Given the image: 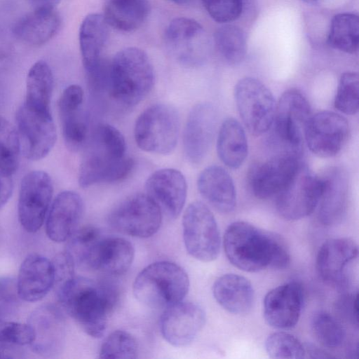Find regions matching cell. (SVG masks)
Returning <instances> with one entry per match:
<instances>
[{
  "label": "cell",
  "instance_id": "33",
  "mask_svg": "<svg viewBox=\"0 0 359 359\" xmlns=\"http://www.w3.org/2000/svg\"><path fill=\"white\" fill-rule=\"evenodd\" d=\"M149 12L148 0H107L103 16L109 26L130 32L143 24Z\"/></svg>",
  "mask_w": 359,
  "mask_h": 359
},
{
  "label": "cell",
  "instance_id": "7",
  "mask_svg": "<svg viewBox=\"0 0 359 359\" xmlns=\"http://www.w3.org/2000/svg\"><path fill=\"white\" fill-rule=\"evenodd\" d=\"M311 116L309 102L302 92L293 88L281 95L272 123L276 141L283 149L281 153L301 156L305 127Z\"/></svg>",
  "mask_w": 359,
  "mask_h": 359
},
{
  "label": "cell",
  "instance_id": "35",
  "mask_svg": "<svg viewBox=\"0 0 359 359\" xmlns=\"http://www.w3.org/2000/svg\"><path fill=\"white\" fill-rule=\"evenodd\" d=\"M328 43L334 48L346 53L357 52L359 44V20L353 13L334 16L328 34Z\"/></svg>",
  "mask_w": 359,
  "mask_h": 359
},
{
  "label": "cell",
  "instance_id": "21",
  "mask_svg": "<svg viewBox=\"0 0 359 359\" xmlns=\"http://www.w3.org/2000/svg\"><path fill=\"white\" fill-rule=\"evenodd\" d=\"M83 90L73 84L62 92L59 101V113L62 135L67 147L72 151L83 149L88 138V128L82 111Z\"/></svg>",
  "mask_w": 359,
  "mask_h": 359
},
{
  "label": "cell",
  "instance_id": "2",
  "mask_svg": "<svg viewBox=\"0 0 359 359\" xmlns=\"http://www.w3.org/2000/svg\"><path fill=\"white\" fill-rule=\"evenodd\" d=\"M57 296L62 307L82 330L99 338L107 330L118 294L111 283L74 276L57 286Z\"/></svg>",
  "mask_w": 359,
  "mask_h": 359
},
{
  "label": "cell",
  "instance_id": "3",
  "mask_svg": "<svg viewBox=\"0 0 359 359\" xmlns=\"http://www.w3.org/2000/svg\"><path fill=\"white\" fill-rule=\"evenodd\" d=\"M83 148L79 171V183L83 188L121 182L134 168L133 159L126 155L124 137L108 123L98 124Z\"/></svg>",
  "mask_w": 359,
  "mask_h": 359
},
{
  "label": "cell",
  "instance_id": "8",
  "mask_svg": "<svg viewBox=\"0 0 359 359\" xmlns=\"http://www.w3.org/2000/svg\"><path fill=\"white\" fill-rule=\"evenodd\" d=\"M183 240L187 252L197 260L209 262L217 258L221 245L214 215L202 202L189 205L182 218Z\"/></svg>",
  "mask_w": 359,
  "mask_h": 359
},
{
  "label": "cell",
  "instance_id": "39",
  "mask_svg": "<svg viewBox=\"0 0 359 359\" xmlns=\"http://www.w3.org/2000/svg\"><path fill=\"white\" fill-rule=\"evenodd\" d=\"M311 325L316 339L325 347H339L345 339V331L341 324L327 312L320 311L315 313Z\"/></svg>",
  "mask_w": 359,
  "mask_h": 359
},
{
  "label": "cell",
  "instance_id": "34",
  "mask_svg": "<svg viewBox=\"0 0 359 359\" xmlns=\"http://www.w3.org/2000/svg\"><path fill=\"white\" fill-rule=\"evenodd\" d=\"M53 88V76L48 64L43 60L36 62L27 74L24 104L36 111L50 112Z\"/></svg>",
  "mask_w": 359,
  "mask_h": 359
},
{
  "label": "cell",
  "instance_id": "17",
  "mask_svg": "<svg viewBox=\"0 0 359 359\" xmlns=\"http://www.w3.org/2000/svg\"><path fill=\"white\" fill-rule=\"evenodd\" d=\"M218 114L211 103L195 105L189 114L183 134L184 150L187 158L194 164L206 156L214 140Z\"/></svg>",
  "mask_w": 359,
  "mask_h": 359
},
{
  "label": "cell",
  "instance_id": "25",
  "mask_svg": "<svg viewBox=\"0 0 359 359\" xmlns=\"http://www.w3.org/2000/svg\"><path fill=\"white\" fill-rule=\"evenodd\" d=\"M165 39L175 46H184L179 55L181 62L189 65H199L206 57L208 43L203 27L196 20L177 18L168 25Z\"/></svg>",
  "mask_w": 359,
  "mask_h": 359
},
{
  "label": "cell",
  "instance_id": "28",
  "mask_svg": "<svg viewBox=\"0 0 359 359\" xmlns=\"http://www.w3.org/2000/svg\"><path fill=\"white\" fill-rule=\"evenodd\" d=\"M134 257V247L128 240L103 235L96 247L91 270L111 276L121 275L130 267Z\"/></svg>",
  "mask_w": 359,
  "mask_h": 359
},
{
  "label": "cell",
  "instance_id": "43",
  "mask_svg": "<svg viewBox=\"0 0 359 359\" xmlns=\"http://www.w3.org/2000/svg\"><path fill=\"white\" fill-rule=\"evenodd\" d=\"M359 78L356 72L344 73L339 80L334 98V107L338 111L353 115L358 111Z\"/></svg>",
  "mask_w": 359,
  "mask_h": 359
},
{
  "label": "cell",
  "instance_id": "27",
  "mask_svg": "<svg viewBox=\"0 0 359 359\" xmlns=\"http://www.w3.org/2000/svg\"><path fill=\"white\" fill-rule=\"evenodd\" d=\"M197 187L203 198L217 211L232 212L236 204V192L233 181L223 168L211 165L199 175Z\"/></svg>",
  "mask_w": 359,
  "mask_h": 359
},
{
  "label": "cell",
  "instance_id": "12",
  "mask_svg": "<svg viewBox=\"0 0 359 359\" xmlns=\"http://www.w3.org/2000/svg\"><path fill=\"white\" fill-rule=\"evenodd\" d=\"M21 151L29 160L46 157L56 141V129L50 112L32 109L25 104L16 112Z\"/></svg>",
  "mask_w": 359,
  "mask_h": 359
},
{
  "label": "cell",
  "instance_id": "41",
  "mask_svg": "<svg viewBox=\"0 0 359 359\" xmlns=\"http://www.w3.org/2000/svg\"><path fill=\"white\" fill-rule=\"evenodd\" d=\"M34 333L29 324L0 320V358H9L11 349L31 345Z\"/></svg>",
  "mask_w": 359,
  "mask_h": 359
},
{
  "label": "cell",
  "instance_id": "49",
  "mask_svg": "<svg viewBox=\"0 0 359 359\" xmlns=\"http://www.w3.org/2000/svg\"><path fill=\"white\" fill-rule=\"evenodd\" d=\"M304 1L306 2H308V3H314V2L317 1L318 0H304Z\"/></svg>",
  "mask_w": 359,
  "mask_h": 359
},
{
  "label": "cell",
  "instance_id": "24",
  "mask_svg": "<svg viewBox=\"0 0 359 359\" xmlns=\"http://www.w3.org/2000/svg\"><path fill=\"white\" fill-rule=\"evenodd\" d=\"M55 284L53 262L39 254L27 256L20 266L16 283L17 293L25 302L43 299Z\"/></svg>",
  "mask_w": 359,
  "mask_h": 359
},
{
  "label": "cell",
  "instance_id": "16",
  "mask_svg": "<svg viewBox=\"0 0 359 359\" xmlns=\"http://www.w3.org/2000/svg\"><path fill=\"white\" fill-rule=\"evenodd\" d=\"M300 157L280 153L255 165L248 175L253 194L261 199L276 196L291 180L301 165Z\"/></svg>",
  "mask_w": 359,
  "mask_h": 359
},
{
  "label": "cell",
  "instance_id": "11",
  "mask_svg": "<svg viewBox=\"0 0 359 359\" xmlns=\"http://www.w3.org/2000/svg\"><path fill=\"white\" fill-rule=\"evenodd\" d=\"M323 187L321 177L301 163L294 177L276 196L277 211L287 220L309 216L318 207Z\"/></svg>",
  "mask_w": 359,
  "mask_h": 359
},
{
  "label": "cell",
  "instance_id": "20",
  "mask_svg": "<svg viewBox=\"0 0 359 359\" xmlns=\"http://www.w3.org/2000/svg\"><path fill=\"white\" fill-rule=\"evenodd\" d=\"M358 255V245L350 238L327 240L317 255V271L325 283L342 289L346 283V266L356 259Z\"/></svg>",
  "mask_w": 359,
  "mask_h": 359
},
{
  "label": "cell",
  "instance_id": "13",
  "mask_svg": "<svg viewBox=\"0 0 359 359\" xmlns=\"http://www.w3.org/2000/svg\"><path fill=\"white\" fill-rule=\"evenodd\" d=\"M53 193L52 180L46 172L34 170L22 180L18 212L21 226L29 233L43 225Z\"/></svg>",
  "mask_w": 359,
  "mask_h": 359
},
{
  "label": "cell",
  "instance_id": "9",
  "mask_svg": "<svg viewBox=\"0 0 359 359\" xmlns=\"http://www.w3.org/2000/svg\"><path fill=\"white\" fill-rule=\"evenodd\" d=\"M234 97L241 118L252 135L259 136L270 129L276 104L272 93L262 82L252 77L239 80Z\"/></svg>",
  "mask_w": 359,
  "mask_h": 359
},
{
  "label": "cell",
  "instance_id": "32",
  "mask_svg": "<svg viewBox=\"0 0 359 359\" xmlns=\"http://www.w3.org/2000/svg\"><path fill=\"white\" fill-rule=\"evenodd\" d=\"M248 146L243 126L235 118L229 117L220 126L217 151L222 162L232 169L240 168L248 156Z\"/></svg>",
  "mask_w": 359,
  "mask_h": 359
},
{
  "label": "cell",
  "instance_id": "14",
  "mask_svg": "<svg viewBox=\"0 0 359 359\" xmlns=\"http://www.w3.org/2000/svg\"><path fill=\"white\" fill-rule=\"evenodd\" d=\"M349 125L345 117L331 111L311 116L304 130V140L317 156L329 158L337 154L346 144Z\"/></svg>",
  "mask_w": 359,
  "mask_h": 359
},
{
  "label": "cell",
  "instance_id": "6",
  "mask_svg": "<svg viewBox=\"0 0 359 359\" xmlns=\"http://www.w3.org/2000/svg\"><path fill=\"white\" fill-rule=\"evenodd\" d=\"M180 118L168 104H152L136 120L134 137L137 145L152 154H167L175 148L180 133Z\"/></svg>",
  "mask_w": 359,
  "mask_h": 359
},
{
  "label": "cell",
  "instance_id": "29",
  "mask_svg": "<svg viewBox=\"0 0 359 359\" xmlns=\"http://www.w3.org/2000/svg\"><path fill=\"white\" fill-rule=\"evenodd\" d=\"M212 293L217 302L233 314L248 313L254 302L251 283L238 274L227 273L219 277L213 284Z\"/></svg>",
  "mask_w": 359,
  "mask_h": 359
},
{
  "label": "cell",
  "instance_id": "10",
  "mask_svg": "<svg viewBox=\"0 0 359 359\" xmlns=\"http://www.w3.org/2000/svg\"><path fill=\"white\" fill-rule=\"evenodd\" d=\"M162 212L147 194H135L118 203L109 213V225L133 237L149 238L159 230Z\"/></svg>",
  "mask_w": 359,
  "mask_h": 359
},
{
  "label": "cell",
  "instance_id": "18",
  "mask_svg": "<svg viewBox=\"0 0 359 359\" xmlns=\"http://www.w3.org/2000/svg\"><path fill=\"white\" fill-rule=\"evenodd\" d=\"M303 302L304 290L299 282L290 281L280 285L264 297V319L273 328H292L299 320Z\"/></svg>",
  "mask_w": 359,
  "mask_h": 359
},
{
  "label": "cell",
  "instance_id": "26",
  "mask_svg": "<svg viewBox=\"0 0 359 359\" xmlns=\"http://www.w3.org/2000/svg\"><path fill=\"white\" fill-rule=\"evenodd\" d=\"M323 187L318 203V219L325 226L338 224L342 219L348 203V181L346 172L332 168L322 176Z\"/></svg>",
  "mask_w": 359,
  "mask_h": 359
},
{
  "label": "cell",
  "instance_id": "42",
  "mask_svg": "<svg viewBox=\"0 0 359 359\" xmlns=\"http://www.w3.org/2000/svg\"><path fill=\"white\" fill-rule=\"evenodd\" d=\"M265 349L269 357L278 359H300L306 351L301 341L285 332H276L268 336Z\"/></svg>",
  "mask_w": 359,
  "mask_h": 359
},
{
  "label": "cell",
  "instance_id": "1",
  "mask_svg": "<svg viewBox=\"0 0 359 359\" xmlns=\"http://www.w3.org/2000/svg\"><path fill=\"white\" fill-rule=\"evenodd\" d=\"M223 247L229 261L244 271L283 269L290 264V254L281 237L246 222H234L227 227Z\"/></svg>",
  "mask_w": 359,
  "mask_h": 359
},
{
  "label": "cell",
  "instance_id": "22",
  "mask_svg": "<svg viewBox=\"0 0 359 359\" xmlns=\"http://www.w3.org/2000/svg\"><path fill=\"white\" fill-rule=\"evenodd\" d=\"M29 325L34 333L30 345L33 351L44 356L59 353L65 337V321L62 313L53 305L35 310L30 316Z\"/></svg>",
  "mask_w": 359,
  "mask_h": 359
},
{
  "label": "cell",
  "instance_id": "45",
  "mask_svg": "<svg viewBox=\"0 0 359 359\" xmlns=\"http://www.w3.org/2000/svg\"><path fill=\"white\" fill-rule=\"evenodd\" d=\"M335 311L343 320L358 327V293L341 295L335 303Z\"/></svg>",
  "mask_w": 359,
  "mask_h": 359
},
{
  "label": "cell",
  "instance_id": "23",
  "mask_svg": "<svg viewBox=\"0 0 359 359\" xmlns=\"http://www.w3.org/2000/svg\"><path fill=\"white\" fill-rule=\"evenodd\" d=\"M84 211L83 201L79 194L72 191L60 193L49 210L46 231L54 242L68 240L78 229Z\"/></svg>",
  "mask_w": 359,
  "mask_h": 359
},
{
  "label": "cell",
  "instance_id": "5",
  "mask_svg": "<svg viewBox=\"0 0 359 359\" xmlns=\"http://www.w3.org/2000/svg\"><path fill=\"white\" fill-rule=\"evenodd\" d=\"M189 287L187 272L178 264L158 261L144 268L133 283L135 298L153 309H166L183 300Z\"/></svg>",
  "mask_w": 359,
  "mask_h": 359
},
{
  "label": "cell",
  "instance_id": "44",
  "mask_svg": "<svg viewBox=\"0 0 359 359\" xmlns=\"http://www.w3.org/2000/svg\"><path fill=\"white\" fill-rule=\"evenodd\" d=\"M201 2L210 16L219 23L236 20L243 11L242 0H201Z\"/></svg>",
  "mask_w": 359,
  "mask_h": 359
},
{
  "label": "cell",
  "instance_id": "19",
  "mask_svg": "<svg viewBox=\"0 0 359 359\" xmlns=\"http://www.w3.org/2000/svg\"><path fill=\"white\" fill-rule=\"evenodd\" d=\"M147 195L170 219L177 218L186 202L187 185L184 176L173 168L154 172L145 183Z\"/></svg>",
  "mask_w": 359,
  "mask_h": 359
},
{
  "label": "cell",
  "instance_id": "4",
  "mask_svg": "<svg viewBox=\"0 0 359 359\" xmlns=\"http://www.w3.org/2000/svg\"><path fill=\"white\" fill-rule=\"evenodd\" d=\"M154 83L152 64L147 53L135 47L119 50L110 62L108 94L118 104L133 107L143 100Z\"/></svg>",
  "mask_w": 359,
  "mask_h": 359
},
{
  "label": "cell",
  "instance_id": "48",
  "mask_svg": "<svg viewBox=\"0 0 359 359\" xmlns=\"http://www.w3.org/2000/svg\"><path fill=\"white\" fill-rule=\"evenodd\" d=\"M177 4H188L191 0H168Z\"/></svg>",
  "mask_w": 359,
  "mask_h": 359
},
{
  "label": "cell",
  "instance_id": "38",
  "mask_svg": "<svg viewBox=\"0 0 359 359\" xmlns=\"http://www.w3.org/2000/svg\"><path fill=\"white\" fill-rule=\"evenodd\" d=\"M20 151L17 130L0 116V175L13 176L18 167Z\"/></svg>",
  "mask_w": 359,
  "mask_h": 359
},
{
  "label": "cell",
  "instance_id": "36",
  "mask_svg": "<svg viewBox=\"0 0 359 359\" xmlns=\"http://www.w3.org/2000/svg\"><path fill=\"white\" fill-rule=\"evenodd\" d=\"M102 236L98 229L90 226L78 229L72 234L65 251L75 266L90 270L95 248Z\"/></svg>",
  "mask_w": 359,
  "mask_h": 359
},
{
  "label": "cell",
  "instance_id": "37",
  "mask_svg": "<svg viewBox=\"0 0 359 359\" xmlns=\"http://www.w3.org/2000/svg\"><path fill=\"white\" fill-rule=\"evenodd\" d=\"M215 41L220 55L229 64H238L245 58L247 41L240 27L232 25L222 26L215 34Z\"/></svg>",
  "mask_w": 359,
  "mask_h": 359
},
{
  "label": "cell",
  "instance_id": "46",
  "mask_svg": "<svg viewBox=\"0 0 359 359\" xmlns=\"http://www.w3.org/2000/svg\"><path fill=\"white\" fill-rule=\"evenodd\" d=\"M13 189L12 177L0 175V209L9 200L12 195Z\"/></svg>",
  "mask_w": 359,
  "mask_h": 359
},
{
  "label": "cell",
  "instance_id": "30",
  "mask_svg": "<svg viewBox=\"0 0 359 359\" xmlns=\"http://www.w3.org/2000/svg\"><path fill=\"white\" fill-rule=\"evenodd\" d=\"M61 18L55 8L34 9L13 27L15 36L32 46H41L50 41L57 32Z\"/></svg>",
  "mask_w": 359,
  "mask_h": 359
},
{
  "label": "cell",
  "instance_id": "47",
  "mask_svg": "<svg viewBox=\"0 0 359 359\" xmlns=\"http://www.w3.org/2000/svg\"><path fill=\"white\" fill-rule=\"evenodd\" d=\"M34 9L55 8L60 0H28Z\"/></svg>",
  "mask_w": 359,
  "mask_h": 359
},
{
  "label": "cell",
  "instance_id": "31",
  "mask_svg": "<svg viewBox=\"0 0 359 359\" xmlns=\"http://www.w3.org/2000/svg\"><path fill=\"white\" fill-rule=\"evenodd\" d=\"M109 27L102 14L91 13L83 20L79 38L86 72L96 67L102 60V53L108 40Z\"/></svg>",
  "mask_w": 359,
  "mask_h": 359
},
{
  "label": "cell",
  "instance_id": "15",
  "mask_svg": "<svg viewBox=\"0 0 359 359\" xmlns=\"http://www.w3.org/2000/svg\"><path fill=\"white\" fill-rule=\"evenodd\" d=\"M205 313L198 304L181 301L163 311L159 327L164 339L181 347L191 344L203 329Z\"/></svg>",
  "mask_w": 359,
  "mask_h": 359
},
{
  "label": "cell",
  "instance_id": "40",
  "mask_svg": "<svg viewBox=\"0 0 359 359\" xmlns=\"http://www.w3.org/2000/svg\"><path fill=\"white\" fill-rule=\"evenodd\" d=\"M138 354L136 339L128 332L114 330L103 341L99 351V358L135 359Z\"/></svg>",
  "mask_w": 359,
  "mask_h": 359
}]
</instances>
